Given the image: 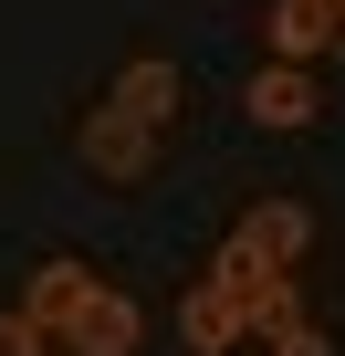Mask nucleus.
<instances>
[{"mask_svg": "<svg viewBox=\"0 0 345 356\" xmlns=\"http://www.w3.org/2000/svg\"><path fill=\"white\" fill-rule=\"evenodd\" d=\"M115 115H136V126H167V115H178V74H167L157 53H136L126 74H115V95H105Z\"/></svg>", "mask_w": 345, "mask_h": 356, "instance_id": "0eeeda50", "label": "nucleus"}, {"mask_svg": "<svg viewBox=\"0 0 345 356\" xmlns=\"http://www.w3.org/2000/svg\"><path fill=\"white\" fill-rule=\"evenodd\" d=\"M303 241H314V210H303V200H262V210L220 241V283L241 293V283H262V273H293Z\"/></svg>", "mask_w": 345, "mask_h": 356, "instance_id": "f03ea898", "label": "nucleus"}, {"mask_svg": "<svg viewBox=\"0 0 345 356\" xmlns=\"http://www.w3.org/2000/svg\"><path fill=\"white\" fill-rule=\"evenodd\" d=\"M241 115H251V126H314V115H324V95H314V74L262 63V74L241 84Z\"/></svg>", "mask_w": 345, "mask_h": 356, "instance_id": "39448f33", "label": "nucleus"}, {"mask_svg": "<svg viewBox=\"0 0 345 356\" xmlns=\"http://www.w3.org/2000/svg\"><path fill=\"white\" fill-rule=\"evenodd\" d=\"M22 314L53 335V356H136V335H146V314L115 283H94L84 262H42L22 283Z\"/></svg>", "mask_w": 345, "mask_h": 356, "instance_id": "f257e3e1", "label": "nucleus"}, {"mask_svg": "<svg viewBox=\"0 0 345 356\" xmlns=\"http://www.w3.org/2000/svg\"><path fill=\"white\" fill-rule=\"evenodd\" d=\"M262 32H272V63H293V74H303L314 53H335V42H345L335 0H272V22H262Z\"/></svg>", "mask_w": 345, "mask_h": 356, "instance_id": "20e7f679", "label": "nucleus"}, {"mask_svg": "<svg viewBox=\"0 0 345 356\" xmlns=\"http://www.w3.org/2000/svg\"><path fill=\"white\" fill-rule=\"evenodd\" d=\"M146 157H157V126H136V115H115V105L84 115V168H94V178L126 189V178H146Z\"/></svg>", "mask_w": 345, "mask_h": 356, "instance_id": "7ed1b4c3", "label": "nucleus"}, {"mask_svg": "<svg viewBox=\"0 0 345 356\" xmlns=\"http://www.w3.org/2000/svg\"><path fill=\"white\" fill-rule=\"evenodd\" d=\"M0 356H53V335H42V325L11 304V314H0Z\"/></svg>", "mask_w": 345, "mask_h": 356, "instance_id": "1a4fd4ad", "label": "nucleus"}, {"mask_svg": "<svg viewBox=\"0 0 345 356\" xmlns=\"http://www.w3.org/2000/svg\"><path fill=\"white\" fill-rule=\"evenodd\" d=\"M272 356H335V346H324V335H314V325H303V335H283V346H272Z\"/></svg>", "mask_w": 345, "mask_h": 356, "instance_id": "9d476101", "label": "nucleus"}, {"mask_svg": "<svg viewBox=\"0 0 345 356\" xmlns=\"http://www.w3.org/2000/svg\"><path fill=\"white\" fill-rule=\"evenodd\" d=\"M335 22H345V0H335Z\"/></svg>", "mask_w": 345, "mask_h": 356, "instance_id": "9b49d317", "label": "nucleus"}, {"mask_svg": "<svg viewBox=\"0 0 345 356\" xmlns=\"http://www.w3.org/2000/svg\"><path fill=\"white\" fill-rule=\"evenodd\" d=\"M178 335H189V356H220V346H241V293L210 273V283L178 304Z\"/></svg>", "mask_w": 345, "mask_h": 356, "instance_id": "423d86ee", "label": "nucleus"}, {"mask_svg": "<svg viewBox=\"0 0 345 356\" xmlns=\"http://www.w3.org/2000/svg\"><path fill=\"white\" fill-rule=\"evenodd\" d=\"M241 335H262V346H283V335H303V293H293L283 273H262V283H241Z\"/></svg>", "mask_w": 345, "mask_h": 356, "instance_id": "6e6552de", "label": "nucleus"}]
</instances>
